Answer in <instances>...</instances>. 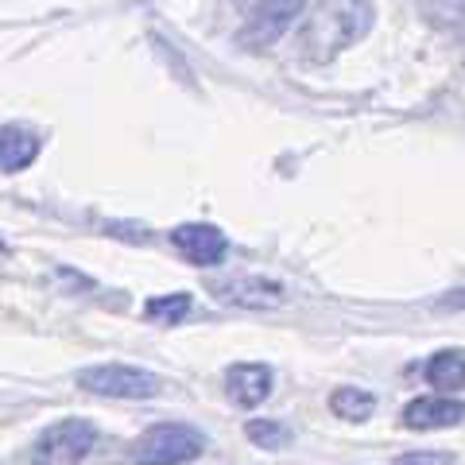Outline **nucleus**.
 <instances>
[{"label": "nucleus", "instance_id": "nucleus-8", "mask_svg": "<svg viewBox=\"0 0 465 465\" xmlns=\"http://www.w3.org/2000/svg\"><path fill=\"white\" fill-rule=\"evenodd\" d=\"M217 291H222L225 302H232V307H249V311H275V307H283V299H287L283 283L264 280V275H241V280H232Z\"/></svg>", "mask_w": 465, "mask_h": 465}, {"label": "nucleus", "instance_id": "nucleus-3", "mask_svg": "<svg viewBox=\"0 0 465 465\" xmlns=\"http://www.w3.org/2000/svg\"><path fill=\"white\" fill-rule=\"evenodd\" d=\"M97 442L90 419H58L32 442V465H82Z\"/></svg>", "mask_w": 465, "mask_h": 465}, {"label": "nucleus", "instance_id": "nucleus-5", "mask_svg": "<svg viewBox=\"0 0 465 465\" xmlns=\"http://www.w3.org/2000/svg\"><path fill=\"white\" fill-rule=\"evenodd\" d=\"M171 244L183 252V260H191L198 268H213L222 264L225 252H229V241L217 225L206 222H186V225H174L171 229Z\"/></svg>", "mask_w": 465, "mask_h": 465}, {"label": "nucleus", "instance_id": "nucleus-2", "mask_svg": "<svg viewBox=\"0 0 465 465\" xmlns=\"http://www.w3.org/2000/svg\"><path fill=\"white\" fill-rule=\"evenodd\" d=\"M206 454V434L191 423H155L133 442L136 465H186Z\"/></svg>", "mask_w": 465, "mask_h": 465}, {"label": "nucleus", "instance_id": "nucleus-16", "mask_svg": "<svg viewBox=\"0 0 465 465\" xmlns=\"http://www.w3.org/2000/svg\"><path fill=\"white\" fill-rule=\"evenodd\" d=\"M237 5H244V8H249V12H252V8L260 5V0H237Z\"/></svg>", "mask_w": 465, "mask_h": 465}, {"label": "nucleus", "instance_id": "nucleus-6", "mask_svg": "<svg viewBox=\"0 0 465 465\" xmlns=\"http://www.w3.org/2000/svg\"><path fill=\"white\" fill-rule=\"evenodd\" d=\"M307 0H260L249 16V27H244V43L249 47H264V43H275L291 24L302 16Z\"/></svg>", "mask_w": 465, "mask_h": 465}, {"label": "nucleus", "instance_id": "nucleus-9", "mask_svg": "<svg viewBox=\"0 0 465 465\" xmlns=\"http://www.w3.org/2000/svg\"><path fill=\"white\" fill-rule=\"evenodd\" d=\"M225 384L229 400L237 407H260L272 396V369L260 365V361H241V365H229Z\"/></svg>", "mask_w": 465, "mask_h": 465}, {"label": "nucleus", "instance_id": "nucleus-17", "mask_svg": "<svg viewBox=\"0 0 465 465\" xmlns=\"http://www.w3.org/2000/svg\"><path fill=\"white\" fill-rule=\"evenodd\" d=\"M0 252H8V244H5V241H0Z\"/></svg>", "mask_w": 465, "mask_h": 465}, {"label": "nucleus", "instance_id": "nucleus-13", "mask_svg": "<svg viewBox=\"0 0 465 465\" xmlns=\"http://www.w3.org/2000/svg\"><path fill=\"white\" fill-rule=\"evenodd\" d=\"M244 439L260 450H283L291 442V427L283 419H249L244 423Z\"/></svg>", "mask_w": 465, "mask_h": 465}, {"label": "nucleus", "instance_id": "nucleus-1", "mask_svg": "<svg viewBox=\"0 0 465 465\" xmlns=\"http://www.w3.org/2000/svg\"><path fill=\"white\" fill-rule=\"evenodd\" d=\"M372 27V5L369 0H322L314 16L302 27V51L314 63H330L333 54L365 35Z\"/></svg>", "mask_w": 465, "mask_h": 465}, {"label": "nucleus", "instance_id": "nucleus-10", "mask_svg": "<svg viewBox=\"0 0 465 465\" xmlns=\"http://www.w3.org/2000/svg\"><path fill=\"white\" fill-rule=\"evenodd\" d=\"M43 140L24 124H5L0 128V171H24L39 159Z\"/></svg>", "mask_w": 465, "mask_h": 465}, {"label": "nucleus", "instance_id": "nucleus-12", "mask_svg": "<svg viewBox=\"0 0 465 465\" xmlns=\"http://www.w3.org/2000/svg\"><path fill=\"white\" fill-rule=\"evenodd\" d=\"M330 411L338 419H345V423H365V419H372V411H376V400L365 388H338L330 396Z\"/></svg>", "mask_w": 465, "mask_h": 465}, {"label": "nucleus", "instance_id": "nucleus-7", "mask_svg": "<svg viewBox=\"0 0 465 465\" xmlns=\"http://www.w3.org/2000/svg\"><path fill=\"white\" fill-rule=\"evenodd\" d=\"M465 419V403L450 396H419L403 407V427L407 430H439L454 427Z\"/></svg>", "mask_w": 465, "mask_h": 465}, {"label": "nucleus", "instance_id": "nucleus-14", "mask_svg": "<svg viewBox=\"0 0 465 465\" xmlns=\"http://www.w3.org/2000/svg\"><path fill=\"white\" fill-rule=\"evenodd\" d=\"M143 314L152 318V322L159 326H174V322H183L186 314H191V295H155L148 299V307H143Z\"/></svg>", "mask_w": 465, "mask_h": 465}, {"label": "nucleus", "instance_id": "nucleus-15", "mask_svg": "<svg viewBox=\"0 0 465 465\" xmlns=\"http://www.w3.org/2000/svg\"><path fill=\"white\" fill-rule=\"evenodd\" d=\"M396 465H454V454H446V450H411V454H400Z\"/></svg>", "mask_w": 465, "mask_h": 465}, {"label": "nucleus", "instance_id": "nucleus-11", "mask_svg": "<svg viewBox=\"0 0 465 465\" xmlns=\"http://www.w3.org/2000/svg\"><path fill=\"white\" fill-rule=\"evenodd\" d=\"M427 384L430 388H442V391H454L465 384V353L461 349H442L427 361Z\"/></svg>", "mask_w": 465, "mask_h": 465}, {"label": "nucleus", "instance_id": "nucleus-4", "mask_svg": "<svg viewBox=\"0 0 465 465\" xmlns=\"http://www.w3.org/2000/svg\"><path fill=\"white\" fill-rule=\"evenodd\" d=\"M78 388L109 400H152L159 396V376L133 365H90L78 372Z\"/></svg>", "mask_w": 465, "mask_h": 465}]
</instances>
